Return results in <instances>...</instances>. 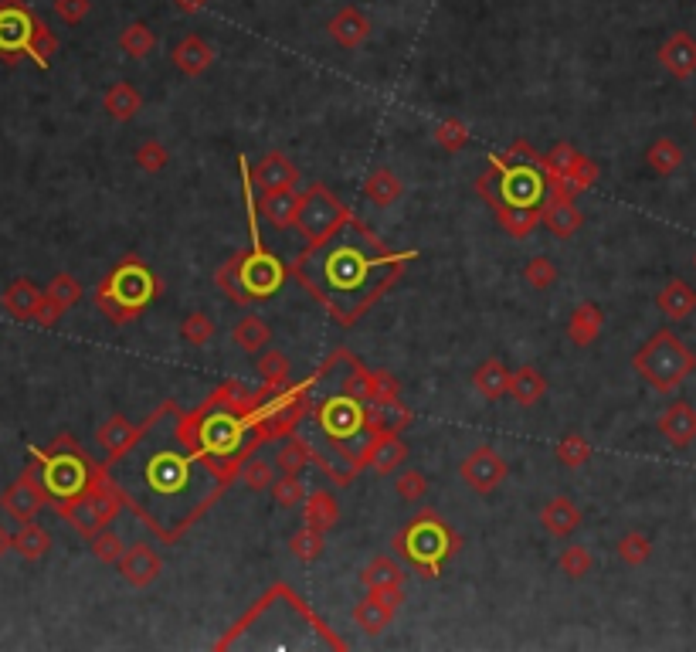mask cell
Here are the masks:
<instances>
[{"instance_id":"6da1fadb","label":"cell","mask_w":696,"mask_h":652,"mask_svg":"<svg viewBox=\"0 0 696 652\" xmlns=\"http://www.w3.org/2000/svg\"><path fill=\"white\" fill-rule=\"evenodd\" d=\"M398 262L401 255H388L384 245H374V238L350 218L330 242L309 248L296 265V276L326 299L340 320H354L388 286Z\"/></svg>"},{"instance_id":"7a4b0ae2","label":"cell","mask_w":696,"mask_h":652,"mask_svg":"<svg viewBox=\"0 0 696 652\" xmlns=\"http://www.w3.org/2000/svg\"><path fill=\"white\" fill-rule=\"evenodd\" d=\"M157 293H160V282L150 269H146V262L136 259V255H126V259L99 282L96 306L102 316H109L116 326H123V323L136 320Z\"/></svg>"},{"instance_id":"3957f363","label":"cell","mask_w":696,"mask_h":652,"mask_svg":"<svg viewBox=\"0 0 696 652\" xmlns=\"http://www.w3.org/2000/svg\"><path fill=\"white\" fill-rule=\"evenodd\" d=\"M34 462L41 469V486L48 493V503L55 506L82 496L96 476V462L75 445L72 435H58L48 449H34Z\"/></svg>"},{"instance_id":"277c9868","label":"cell","mask_w":696,"mask_h":652,"mask_svg":"<svg viewBox=\"0 0 696 652\" xmlns=\"http://www.w3.org/2000/svg\"><path fill=\"white\" fill-rule=\"evenodd\" d=\"M632 367L652 391L669 394L696 371V354L673 330H659L635 350Z\"/></svg>"},{"instance_id":"5b68a950","label":"cell","mask_w":696,"mask_h":652,"mask_svg":"<svg viewBox=\"0 0 696 652\" xmlns=\"http://www.w3.org/2000/svg\"><path fill=\"white\" fill-rule=\"evenodd\" d=\"M394 551L405 557L408 564H415L425 578H438L445 557L459 551V537L438 520V513L425 510V513H418L405 530H398V537H394Z\"/></svg>"},{"instance_id":"8992f818","label":"cell","mask_w":696,"mask_h":652,"mask_svg":"<svg viewBox=\"0 0 696 652\" xmlns=\"http://www.w3.org/2000/svg\"><path fill=\"white\" fill-rule=\"evenodd\" d=\"M350 221V211L347 204L340 201L333 191H326L323 184H313L309 191L303 194V204H299V218H296V228L303 231L306 245L316 248L323 242H330L337 231Z\"/></svg>"},{"instance_id":"52a82bcc","label":"cell","mask_w":696,"mask_h":652,"mask_svg":"<svg viewBox=\"0 0 696 652\" xmlns=\"http://www.w3.org/2000/svg\"><path fill=\"white\" fill-rule=\"evenodd\" d=\"M231 265H235L238 286H242V293L252 299V303L255 299L276 296L282 289V282H286V269H282V262L276 259V255L262 252V248H252L248 255H235Z\"/></svg>"},{"instance_id":"ba28073f","label":"cell","mask_w":696,"mask_h":652,"mask_svg":"<svg viewBox=\"0 0 696 652\" xmlns=\"http://www.w3.org/2000/svg\"><path fill=\"white\" fill-rule=\"evenodd\" d=\"M316 418H320V428L326 435H330L333 445H347L360 439V432L367 428V408L364 401H357L354 394H333V398H326L320 411H316Z\"/></svg>"},{"instance_id":"9c48e42d","label":"cell","mask_w":696,"mask_h":652,"mask_svg":"<svg viewBox=\"0 0 696 652\" xmlns=\"http://www.w3.org/2000/svg\"><path fill=\"white\" fill-rule=\"evenodd\" d=\"M34 24L38 17L28 11L24 0H0V58L7 65H17L21 55H28Z\"/></svg>"},{"instance_id":"30bf717a","label":"cell","mask_w":696,"mask_h":652,"mask_svg":"<svg viewBox=\"0 0 696 652\" xmlns=\"http://www.w3.org/2000/svg\"><path fill=\"white\" fill-rule=\"evenodd\" d=\"M45 503H48V493H45V486H41L38 462H31V466L21 473V479L0 493V510H4L11 520H21V523L38 517V510Z\"/></svg>"},{"instance_id":"8fae6325","label":"cell","mask_w":696,"mask_h":652,"mask_svg":"<svg viewBox=\"0 0 696 652\" xmlns=\"http://www.w3.org/2000/svg\"><path fill=\"white\" fill-rule=\"evenodd\" d=\"M459 473L466 479V486L486 496L506 479V459L496 449H489V445H479V449H472L469 456L462 459Z\"/></svg>"},{"instance_id":"7c38bea8","label":"cell","mask_w":696,"mask_h":652,"mask_svg":"<svg viewBox=\"0 0 696 652\" xmlns=\"http://www.w3.org/2000/svg\"><path fill=\"white\" fill-rule=\"evenodd\" d=\"M408 462V445L401 439V432H374L364 452V466L374 469L377 476L398 473Z\"/></svg>"},{"instance_id":"4fadbf2b","label":"cell","mask_w":696,"mask_h":652,"mask_svg":"<svg viewBox=\"0 0 696 652\" xmlns=\"http://www.w3.org/2000/svg\"><path fill=\"white\" fill-rule=\"evenodd\" d=\"M146 428H150V422H146V425H130L123 415H113V418H106V422L99 425L96 442L102 445V452H106L109 462H119V459H126L136 449V442H140L143 435H146Z\"/></svg>"},{"instance_id":"5bb4252c","label":"cell","mask_w":696,"mask_h":652,"mask_svg":"<svg viewBox=\"0 0 696 652\" xmlns=\"http://www.w3.org/2000/svg\"><path fill=\"white\" fill-rule=\"evenodd\" d=\"M540 221H544L551 235H557V238H571V235H578V231H581L584 214L578 211L574 197L557 194V191H547L544 204H540Z\"/></svg>"},{"instance_id":"9a60e30c","label":"cell","mask_w":696,"mask_h":652,"mask_svg":"<svg viewBox=\"0 0 696 652\" xmlns=\"http://www.w3.org/2000/svg\"><path fill=\"white\" fill-rule=\"evenodd\" d=\"M116 568H119V574H123L126 585L146 588V585H153V581L160 578L163 561H160V554L153 551L150 544H133V547H126V554L119 557Z\"/></svg>"},{"instance_id":"2e32d148","label":"cell","mask_w":696,"mask_h":652,"mask_svg":"<svg viewBox=\"0 0 696 652\" xmlns=\"http://www.w3.org/2000/svg\"><path fill=\"white\" fill-rule=\"evenodd\" d=\"M296 180H299V167L286 157V153H265V157L252 167V184L259 194L296 187Z\"/></svg>"},{"instance_id":"e0dca14e","label":"cell","mask_w":696,"mask_h":652,"mask_svg":"<svg viewBox=\"0 0 696 652\" xmlns=\"http://www.w3.org/2000/svg\"><path fill=\"white\" fill-rule=\"evenodd\" d=\"M659 65L680 82L696 75V38L693 34H686V31L669 34V38L663 41V48H659Z\"/></svg>"},{"instance_id":"ac0fdd59","label":"cell","mask_w":696,"mask_h":652,"mask_svg":"<svg viewBox=\"0 0 696 652\" xmlns=\"http://www.w3.org/2000/svg\"><path fill=\"white\" fill-rule=\"evenodd\" d=\"M659 432L673 449H686L696 442V408L690 401H673L663 415H659Z\"/></svg>"},{"instance_id":"d6986e66","label":"cell","mask_w":696,"mask_h":652,"mask_svg":"<svg viewBox=\"0 0 696 652\" xmlns=\"http://www.w3.org/2000/svg\"><path fill=\"white\" fill-rule=\"evenodd\" d=\"M259 214L269 221L272 228H292L299 218V204H303V194L296 187H282V191H265L259 194Z\"/></svg>"},{"instance_id":"ffe728a7","label":"cell","mask_w":696,"mask_h":652,"mask_svg":"<svg viewBox=\"0 0 696 652\" xmlns=\"http://www.w3.org/2000/svg\"><path fill=\"white\" fill-rule=\"evenodd\" d=\"M326 31H330V38L337 41L340 48H360L371 38V21H367V14L357 11V7H343V11L330 17Z\"/></svg>"},{"instance_id":"44dd1931","label":"cell","mask_w":696,"mask_h":652,"mask_svg":"<svg viewBox=\"0 0 696 652\" xmlns=\"http://www.w3.org/2000/svg\"><path fill=\"white\" fill-rule=\"evenodd\" d=\"M41 303H45V293H41V289L28 279H14L11 286L4 289V296H0V306H4V310L11 313L14 320H21V323L34 320L38 310H41Z\"/></svg>"},{"instance_id":"7402d4cb","label":"cell","mask_w":696,"mask_h":652,"mask_svg":"<svg viewBox=\"0 0 696 652\" xmlns=\"http://www.w3.org/2000/svg\"><path fill=\"white\" fill-rule=\"evenodd\" d=\"M58 513H62V517L72 523V530L79 537H85V540H92L99 534V530H106L109 523L99 517V510H96V503H92V496L89 493H82V496H75V500H68V503H62V506H55Z\"/></svg>"},{"instance_id":"603a6c76","label":"cell","mask_w":696,"mask_h":652,"mask_svg":"<svg viewBox=\"0 0 696 652\" xmlns=\"http://www.w3.org/2000/svg\"><path fill=\"white\" fill-rule=\"evenodd\" d=\"M170 58H174V65L187 75V79H197V75H204L211 68L214 48L204 38H197V34H187V38L177 41V48Z\"/></svg>"},{"instance_id":"cb8c5ba5","label":"cell","mask_w":696,"mask_h":652,"mask_svg":"<svg viewBox=\"0 0 696 652\" xmlns=\"http://www.w3.org/2000/svg\"><path fill=\"white\" fill-rule=\"evenodd\" d=\"M656 306H659V313H663L666 320L680 323V320H686V316L696 310V289L690 286V282H683V279H669L666 286L659 289Z\"/></svg>"},{"instance_id":"d4e9b609","label":"cell","mask_w":696,"mask_h":652,"mask_svg":"<svg viewBox=\"0 0 696 652\" xmlns=\"http://www.w3.org/2000/svg\"><path fill=\"white\" fill-rule=\"evenodd\" d=\"M601 326H605V313H601V306L578 303L571 310V316H567V340H571L574 347H588V343L598 340Z\"/></svg>"},{"instance_id":"484cf974","label":"cell","mask_w":696,"mask_h":652,"mask_svg":"<svg viewBox=\"0 0 696 652\" xmlns=\"http://www.w3.org/2000/svg\"><path fill=\"white\" fill-rule=\"evenodd\" d=\"M581 510L574 500H567V496H554V500L544 503V510H540V523L547 527V534L554 537H567L574 534V530L581 527Z\"/></svg>"},{"instance_id":"4316f807","label":"cell","mask_w":696,"mask_h":652,"mask_svg":"<svg viewBox=\"0 0 696 652\" xmlns=\"http://www.w3.org/2000/svg\"><path fill=\"white\" fill-rule=\"evenodd\" d=\"M510 381H513V374L506 371L500 357L483 360V364L476 367V374H472V388L483 394L486 401H500L503 394H510Z\"/></svg>"},{"instance_id":"83f0119b","label":"cell","mask_w":696,"mask_h":652,"mask_svg":"<svg viewBox=\"0 0 696 652\" xmlns=\"http://www.w3.org/2000/svg\"><path fill=\"white\" fill-rule=\"evenodd\" d=\"M102 109H106L116 123H126V119H133L143 109V96H140V89H136V85L116 82V85H109L106 96H102Z\"/></svg>"},{"instance_id":"f1b7e54d","label":"cell","mask_w":696,"mask_h":652,"mask_svg":"<svg viewBox=\"0 0 696 652\" xmlns=\"http://www.w3.org/2000/svg\"><path fill=\"white\" fill-rule=\"evenodd\" d=\"M364 194H367V201H371L374 208H391V204L398 201L401 194H405V187H401V180H398V174H394V170L377 167L364 180Z\"/></svg>"},{"instance_id":"f546056e","label":"cell","mask_w":696,"mask_h":652,"mask_svg":"<svg viewBox=\"0 0 696 652\" xmlns=\"http://www.w3.org/2000/svg\"><path fill=\"white\" fill-rule=\"evenodd\" d=\"M510 394H513V401H517V405H523V408H534L537 401L547 394V377L540 374L534 364H523L520 371H513Z\"/></svg>"},{"instance_id":"4dcf8cb0","label":"cell","mask_w":696,"mask_h":652,"mask_svg":"<svg viewBox=\"0 0 696 652\" xmlns=\"http://www.w3.org/2000/svg\"><path fill=\"white\" fill-rule=\"evenodd\" d=\"M231 340H235L242 350H248V354H262V350L269 347V340H272V326L265 323L262 316L248 313V316H242V320L235 323V330H231Z\"/></svg>"},{"instance_id":"1f68e13d","label":"cell","mask_w":696,"mask_h":652,"mask_svg":"<svg viewBox=\"0 0 696 652\" xmlns=\"http://www.w3.org/2000/svg\"><path fill=\"white\" fill-rule=\"evenodd\" d=\"M595 180H598V163L591 160V157H581V153H578V160L571 163V170H567L561 180H554L551 191L567 194V197H578V194L588 191Z\"/></svg>"},{"instance_id":"d6a6232c","label":"cell","mask_w":696,"mask_h":652,"mask_svg":"<svg viewBox=\"0 0 696 652\" xmlns=\"http://www.w3.org/2000/svg\"><path fill=\"white\" fill-rule=\"evenodd\" d=\"M303 520L309 523V527H316V530H333L340 523V506L337 500H333L330 493H309L306 500H303Z\"/></svg>"},{"instance_id":"836d02e7","label":"cell","mask_w":696,"mask_h":652,"mask_svg":"<svg viewBox=\"0 0 696 652\" xmlns=\"http://www.w3.org/2000/svg\"><path fill=\"white\" fill-rule=\"evenodd\" d=\"M360 581L367 585V591L371 588H391V585H405V568H401L394 557L388 554H377L367 561V568L360 571Z\"/></svg>"},{"instance_id":"e575fe53","label":"cell","mask_w":696,"mask_h":652,"mask_svg":"<svg viewBox=\"0 0 696 652\" xmlns=\"http://www.w3.org/2000/svg\"><path fill=\"white\" fill-rule=\"evenodd\" d=\"M14 551L24 557V561H41L51 551V534L41 523H21V530L14 534Z\"/></svg>"},{"instance_id":"d590c367","label":"cell","mask_w":696,"mask_h":652,"mask_svg":"<svg viewBox=\"0 0 696 652\" xmlns=\"http://www.w3.org/2000/svg\"><path fill=\"white\" fill-rule=\"evenodd\" d=\"M354 622H357V629L367 632V636H381V632L394 622V608L377 602L374 595H367L364 602H357L354 608Z\"/></svg>"},{"instance_id":"8d00e7d4","label":"cell","mask_w":696,"mask_h":652,"mask_svg":"<svg viewBox=\"0 0 696 652\" xmlns=\"http://www.w3.org/2000/svg\"><path fill=\"white\" fill-rule=\"evenodd\" d=\"M646 163L652 167V174H659V177L676 174V170L683 167V147L676 140H669V136H659V140L646 150Z\"/></svg>"},{"instance_id":"74e56055","label":"cell","mask_w":696,"mask_h":652,"mask_svg":"<svg viewBox=\"0 0 696 652\" xmlns=\"http://www.w3.org/2000/svg\"><path fill=\"white\" fill-rule=\"evenodd\" d=\"M496 214H500V225L506 235H513V238H527L530 231H534L540 225V208H517V204H500L496 208Z\"/></svg>"},{"instance_id":"f35d334b","label":"cell","mask_w":696,"mask_h":652,"mask_svg":"<svg viewBox=\"0 0 696 652\" xmlns=\"http://www.w3.org/2000/svg\"><path fill=\"white\" fill-rule=\"evenodd\" d=\"M45 299H48L51 306H55L58 313H68V310H72V306L82 299V286H79V279L68 276V272H58V276L48 282Z\"/></svg>"},{"instance_id":"ab89813d","label":"cell","mask_w":696,"mask_h":652,"mask_svg":"<svg viewBox=\"0 0 696 652\" xmlns=\"http://www.w3.org/2000/svg\"><path fill=\"white\" fill-rule=\"evenodd\" d=\"M153 45H157V38H153V31L146 28L143 21H133L119 31V51H123L126 58H146L153 51Z\"/></svg>"},{"instance_id":"60d3db41","label":"cell","mask_w":696,"mask_h":652,"mask_svg":"<svg viewBox=\"0 0 696 652\" xmlns=\"http://www.w3.org/2000/svg\"><path fill=\"white\" fill-rule=\"evenodd\" d=\"M615 554L622 557V564H629V568H642L652 557V540L642 534V530H629V534L618 537Z\"/></svg>"},{"instance_id":"b9f144b4","label":"cell","mask_w":696,"mask_h":652,"mask_svg":"<svg viewBox=\"0 0 696 652\" xmlns=\"http://www.w3.org/2000/svg\"><path fill=\"white\" fill-rule=\"evenodd\" d=\"M323 547H326V537H323V530H316V527H306L303 530H296V534L289 537V554L296 557V561H316V557H323Z\"/></svg>"},{"instance_id":"7bdbcfd3","label":"cell","mask_w":696,"mask_h":652,"mask_svg":"<svg viewBox=\"0 0 696 652\" xmlns=\"http://www.w3.org/2000/svg\"><path fill=\"white\" fill-rule=\"evenodd\" d=\"M578 160V150L571 147V143H557V147H551L540 157V170H544L547 184H554V180H561L567 170H571V163Z\"/></svg>"},{"instance_id":"ee69618b","label":"cell","mask_w":696,"mask_h":652,"mask_svg":"<svg viewBox=\"0 0 696 652\" xmlns=\"http://www.w3.org/2000/svg\"><path fill=\"white\" fill-rule=\"evenodd\" d=\"M557 568H561L571 581H581L584 574L595 568V557H591V551L584 544H567L561 557H557Z\"/></svg>"},{"instance_id":"f6af8a7d","label":"cell","mask_w":696,"mask_h":652,"mask_svg":"<svg viewBox=\"0 0 696 652\" xmlns=\"http://www.w3.org/2000/svg\"><path fill=\"white\" fill-rule=\"evenodd\" d=\"M55 55H58V38L51 34V28L45 21H38V24H34V31H31V41H28V58H34L41 68H48Z\"/></svg>"},{"instance_id":"bcb514c9","label":"cell","mask_w":696,"mask_h":652,"mask_svg":"<svg viewBox=\"0 0 696 652\" xmlns=\"http://www.w3.org/2000/svg\"><path fill=\"white\" fill-rule=\"evenodd\" d=\"M554 456H557V462H561V466H567V469H581L584 462L591 459V445L584 442L578 432H571V435H564V439L557 442Z\"/></svg>"},{"instance_id":"7dc6e473","label":"cell","mask_w":696,"mask_h":652,"mask_svg":"<svg viewBox=\"0 0 696 652\" xmlns=\"http://www.w3.org/2000/svg\"><path fill=\"white\" fill-rule=\"evenodd\" d=\"M432 140L445 153H459L469 143V126L459 123V119H442V123H438L435 130H432Z\"/></svg>"},{"instance_id":"c3c4849f","label":"cell","mask_w":696,"mask_h":652,"mask_svg":"<svg viewBox=\"0 0 696 652\" xmlns=\"http://www.w3.org/2000/svg\"><path fill=\"white\" fill-rule=\"evenodd\" d=\"M557 265L547 259V255H534V259L527 262V269H523V279H527L530 289H537V293H544V289H551L557 282Z\"/></svg>"},{"instance_id":"681fc988","label":"cell","mask_w":696,"mask_h":652,"mask_svg":"<svg viewBox=\"0 0 696 652\" xmlns=\"http://www.w3.org/2000/svg\"><path fill=\"white\" fill-rule=\"evenodd\" d=\"M309 466V445L299 442V439H289L282 449L276 452V469L279 473H292L299 476L303 469Z\"/></svg>"},{"instance_id":"f907efd6","label":"cell","mask_w":696,"mask_h":652,"mask_svg":"<svg viewBox=\"0 0 696 652\" xmlns=\"http://www.w3.org/2000/svg\"><path fill=\"white\" fill-rule=\"evenodd\" d=\"M276 462H265V459H245L242 462V483L248 489H255V493H262V489H272V483H276Z\"/></svg>"},{"instance_id":"816d5d0a","label":"cell","mask_w":696,"mask_h":652,"mask_svg":"<svg viewBox=\"0 0 696 652\" xmlns=\"http://www.w3.org/2000/svg\"><path fill=\"white\" fill-rule=\"evenodd\" d=\"M133 160H136V167L146 170V174H160V170L170 163V153L160 140H143L140 147H136Z\"/></svg>"},{"instance_id":"f5cc1de1","label":"cell","mask_w":696,"mask_h":652,"mask_svg":"<svg viewBox=\"0 0 696 652\" xmlns=\"http://www.w3.org/2000/svg\"><path fill=\"white\" fill-rule=\"evenodd\" d=\"M92 544V554H96V561L102 564H119V557L126 554V544H123V537L116 534V530H99L96 537L89 540Z\"/></svg>"},{"instance_id":"db71d44e","label":"cell","mask_w":696,"mask_h":652,"mask_svg":"<svg viewBox=\"0 0 696 652\" xmlns=\"http://www.w3.org/2000/svg\"><path fill=\"white\" fill-rule=\"evenodd\" d=\"M272 500H276L279 506H286V510H292V506H299L306 500V486L299 476L292 473H282L276 483H272Z\"/></svg>"},{"instance_id":"11a10c76","label":"cell","mask_w":696,"mask_h":652,"mask_svg":"<svg viewBox=\"0 0 696 652\" xmlns=\"http://www.w3.org/2000/svg\"><path fill=\"white\" fill-rule=\"evenodd\" d=\"M180 337L191 343V347H204V343H211V337H214V320L208 313L184 316V323H180Z\"/></svg>"},{"instance_id":"9f6ffc18","label":"cell","mask_w":696,"mask_h":652,"mask_svg":"<svg viewBox=\"0 0 696 652\" xmlns=\"http://www.w3.org/2000/svg\"><path fill=\"white\" fill-rule=\"evenodd\" d=\"M394 493H398L401 503H421L428 493V479L418 469H405L398 479H394Z\"/></svg>"},{"instance_id":"6f0895ef","label":"cell","mask_w":696,"mask_h":652,"mask_svg":"<svg viewBox=\"0 0 696 652\" xmlns=\"http://www.w3.org/2000/svg\"><path fill=\"white\" fill-rule=\"evenodd\" d=\"M259 377L265 384H286L289 381V357L282 350H265L259 357Z\"/></svg>"},{"instance_id":"680465c9","label":"cell","mask_w":696,"mask_h":652,"mask_svg":"<svg viewBox=\"0 0 696 652\" xmlns=\"http://www.w3.org/2000/svg\"><path fill=\"white\" fill-rule=\"evenodd\" d=\"M55 14H58V21H65V24H82L85 17H89L92 11V0H55Z\"/></svg>"},{"instance_id":"91938a15","label":"cell","mask_w":696,"mask_h":652,"mask_svg":"<svg viewBox=\"0 0 696 652\" xmlns=\"http://www.w3.org/2000/svg\"><path fill=\"white\" fill-rule=\"evenodd\" d=\"M214 279H218V286L225 289V293H228L231 299H235L238 306H252V299H248V296L242 293V286H238V279H235V265H231V262H228L225 269H221Z\"/></svg>"},{"instance_id":"94428289","label":"cell","mask_w":696,"mask_h":652,"mask_svg":"<svg viewBox=\"0 0 696 652\" xmlns=\"http://www.w3.org/2000/svg\"><path fill=\"white\" fill-rule=\"evenodd\" d=\"M388 401H398V377L388 371H377V398L374 405H388Z\"/></svg>"},{"instance_id":"6125c7cd","label":"cell","mask_w":696,"mask_h":652,"mask_svg":"<svg viewBox=\"0 0 696 652\" xmlns=\"http://www.w3.org/2000/svg\"><path fill=\"white\" fill-rule=\"evenodd\" d=\"M367 595H374L377 602H384L388 608H394L398 612L401 605H405V585H391V588H371Z\"/></svg>"},{"instance_id":"be15d7a7","label":"cell","mask_w":696,"mask_h":652,"mask_svg":"<svg viewBox=\"0 0 696 652\" xmlns=\"http://www.w3.org/2000/svg\"><path fill=\"white\" fill-rule=\"evenodd\" d=\"M174 4H177L184 14H197V11H204V7H208L211 0H174Z\"/></svg>"},{"instance_id":"e7e4bbea","label":"cell","mask_w":696,"mask_h":652,"mask_svg":"<svg viewBox=\"0 0 696 652\" xmlns=\"http://www.w3.org/2000/svg\"><path fill=\"white\" fill-rule=\"evenodd\" d=\"M11 547H14V537H11V534H7V530H4V527H0V557H4L7 551H11Z\"/></svg>"},{"instance_id":"03108f58","label":"cell","mask_w":696,"mask_h":652,"mask_svg":"<svg viewBox=\"0 0 696 652\" xmlns=\"http://www.w3.org/2000/svg\"><path fill=\"white\" fill-rule=\"evenodd\" d=\"M693 265H696V255H693Z\"/></svg>"}]
</instances>
